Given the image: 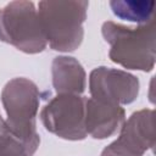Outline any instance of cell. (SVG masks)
<instances>
[{"label": "cell", "mask_w": 156, "mask_h": 156, "mask_svg": "<svg viewBox=\"0 0 156 156\" xmlns=\"http://www.w3.org/2000/svg\"><path fill=\"white\" fill-rule=\"evenodd\" d=\"M102 35L111 45L110 58L129 69L149 72L155 66V18L136 28L115 22L102 24Z\"/></svg>", "instance_id": "cell-1"}, {"label": "cell", "mask_w": 156, "mask_h": 156, "mask_svg": "<svg viewBox=\"0 0 156 156\" xmlns=\"http://www.w3.org/2000/svg\"><path fill=\"white\" fill-rule=\"evenodd\" d=\"M0 40L27 54L46 48V38L32 1H12L0 10Z\"/></svg>", "instance_id": "cell-4"}, {"label": "cell", "mask_w": 156, "mask_h": 156, "mask_svg": "<svg viewBox=\"0 0 156 156\" xmlns=\"http://www.w3.org/2000/svg\"><path fill=\"white\" fill-rule=\"evenodd\" d=\"M52 84L57 94H80L85 88V72L73 57L60 56L52 62Z\"/></svg>", "instance_id": "cell-9"}, {"label": "cell", "mask_w": 156, "mask_h": 156, "mask_svg": "<svg viewBox=\"0 0 156 156\" xmlns=\"http://www.w3.org/2000/svg\"><path fill=\"white\" fill-rule=\"evenodd\" d=\"M91 98L111 105L133 102L139 93V80L133 74L107 67L95 68L89 77Z\"/></svg>", "instance_id": "cell-7"}, {"label": "cell", "mask_w": 156, "mask_h": 156, "mask_svg": "<svg viewBox=\"0 0 156 156\" xmlns=\"http://www.w3.org/2000/svg\"><path fill=\"white\" fill-rule=\"evenodd\" d=\"M46 130L68 140H82L85 130V98L79 94H58L41 110Z\"/></svg>", "instance_id": "cell-5"}, {"label": "cell", "mask_w": 156, "mask_h": 156, "mask_svg": "<svg viewBox=\"0 0 156 156\" xmlns=\"http://www.w3.org/2000/svg\"><path fill=\"white\" fill-rule=\"evenodd\" d=\"M37 147L18 138L5 123H0V156H32Z\"/></svg>", "instance_id": "cell-11"}, {"label": "cell", "mask_w": 156, "mask_h": 156, "mask_svg": "<svg viewBox=\"0 0 156 156\" xmlns=\"http://www.w3.org/2000/svg\"><path fill=\"white\" fill-rule=\"evenodd\" d=\"M1 122H2V118H1V116H0V123H1Z\"/></svg>", "instance_id": "cell-12"}, {"label": "cell", "mask_w": 156, "mask_h": 156, "mask_svg": "<svg viewBox=\"0 0 156 156\" xmlns=\"http://www.w3.org/2000/svg\"><path fill=\"white\" fill-rule=\"evenodd\" d=\"M88 1H40L38 16L50 48L73 51L83 39Z\"/></svg>", "instance_id": "cell-2"}, {"label": "cell", "mask_w": 156, "mask_h": 156, "mask_svg": "<svg viewBox=\"0 0 156 156\" xmlns=\"http://www.w3.org/2000/svg\"><path fill=\"white\" fill-rule=\"evenodd\" d=\"M38 87L27 78H15L2 89L1 100L7 113V127L22 140L38 147L35 117L39 108Z\"/></svg>", "instance_id": "cell-3"}, {"label": "cell", "mask_w": 156, "mask_h": 156, "mask_svg": "<svg viewBox=\"0 0 156 156\" xmlns=\"http://www.w3.org/2000/svg\"><path fill=\"white\" fill-rule=\"evenodd\" d=\"M154 145V111L141 110L129 117L119 136L104 149L101 156H143Z\"/></svg>", "instance_id": "cell-6"}, {"label": "cell", "mask_w": 156, "mask_h": 156, "mask_svg": "<svg viewBox=\"0 0 156 156\" xmlns=\"http://www.w3.org/2000/svg\"><path fill=\"white\" fill-rule=\"evenodd\" d=\"M124 121V110L118 105H111L85 99V130L95 139H105L112 135Z\"/></svg>", "instance_id": "cell-8"}, {"label": "cell", "mask_w": 156, "mask_h": 156, "mask_svg": "<svg viewBox=\"0 0 156 156\" xmlns=\"http://www.w3.org/2000/svg\"><path fill=\"white\" fill-rule=\"evenodd\" d=\"M155 1L147 0H112L110 6L113 13L122 20L138 23H147L154 18Z\"/></svg>", "instance_id": "cell-10"}]
</instances>
